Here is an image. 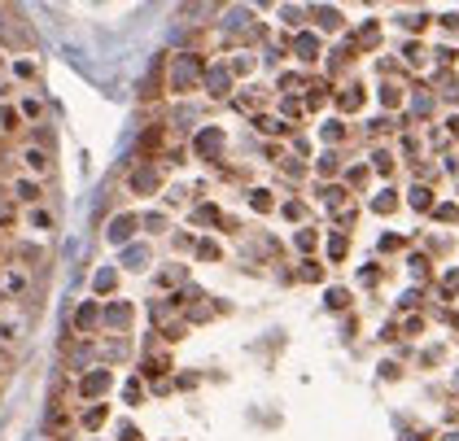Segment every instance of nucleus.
Returning a JSON list of instances; mask_svg holds the SVG:
<instances>
[{
  "mask_svg": "<svg viewBox=\"0 0 459 441\" xmlns=\"http://www.w3.org/2000/svg\"><path fill=\"white\" fill-rule=\"evenodd\" d=\"M27 166H35V171H44V166H49V158H44L40 149H31V153H27Z\"/></svg>",
  "mask_w": 459,
  "mask_h": 441,
  "instance_id": "f8f14e48",
  "label": "nucleus"
},
{
  "mask_svg": "<svg viewBox=\"0 0 459 441\" xmlns=\"http://www.w3.org/2000/svg\"><path fill=\"white\" fill-rule=\"evenodd\" d=\"M18 197H27V201H35V197H40V188H35V184H18Z\"/></svg>",
  "mask_w": 459,
  "mask_h": 441,
  "instance_id": "dca6fc26",
  "label": "nucleus"
},
{
  "mask_svg": "<svg viewBox=\"0 0 459 441\" xmlns=\"http://www.w3.org/2000/svg\"><path fill=\"white\" fill-rule=\"evenodd\" d=\"M97 324V306H84V311H79V328H92Z\"/></svg>",
  "mask_w": 459,
  "mask_h": 441,
  "instance_id": "9b49d317",
  "label": "nucleus"
},
{
  "mask_svg": "<svg viewBox=\"0 0 459 441\" xmlns=\"http://www.w3.org/2000/svg\"><path fill=\"white\" fill-rule=\"evenodd\" d=\"M132 232H136V219H132V214H123V219H114V223H110V241H114V245H123Z\"/></svg>",
  "mask_w": 459,
  "mask_h": 441,
  "instance_id": "423d86ee",
  "label": "nucleus"
},
{
  "mask_svg": "<svg viewBox=\"0 0 459 441\" xmlns=\"http://www.w3.org/2000/svg\"><path fill=\"white\" fill-rule=\"evenodd\" d=\"M132 188H136V193H149V188H158V175H153V171H136L132 175Z\"/></svg>",
  "mask_w": 459,
  "mask_h": 441,
  "instance_id": "6e6552de",
  "label": "nucleus"
},
{
  "mask_svg": "<svg viewBox=\"0 0 459 441\" xmlns=\"http://www.w3.org/2000/svg\"><path fill=\"white\" fill-rule=\"evenodd\" d=\"M202 75H206L202 57H193V53L171 57V88H175V92H193L197 83H202Z\"/></svg>",
  "mask_w": 459,
  "mask_h": 441,
  "instance_id": "f257e3e1",
  "label": "nucleus"
},
{
  "mask_svg": "<svg viewBox=\"0 0 459 441\" xmlns=\"http://www.w3.org/2000/svg\"><path fill=\"white\" fill-rule=\"evenodd\" d=\"M293 49H298L302 62H315V53H320V40H315V35H298V40H293Z\"/></svg>",
  "mask_w": 459,
  "mask_h": 441,
  "instance_id": "0eeeda50",
  "label": "nucleus"
},
{
  "mask_svg": "<svg viewBox=\"0 0 459 441\" xmlns=\"http://www.w3.org/2000/svg\"><path fill=\"white\" fill-rule=\"evenodd\" d=\"M219 149H223V136H219L215 127H206L202 136H197V153H202V158H215Z\"/></svg>",
  "mask_w": 459,
  "mask_h": 441,
  "instance_id": "7ed1b4c3",
  "label": "nucleus"
},
{
  "mask_svg": "<svg viewBox=\"0 0 459 441\" xmlns=\"http://www.w3.org/2000/svg\"><path fill=\"white\" fill-rule=\"evenodd\" d=\"M451 441H459V437H451Z\"/></svg>",
  "mask_w": 459,
  "mask_h": 441,
  "instance_id": "412c9836",
  "label": "nucleus"
},
{
  "mask_svg": "<svg viewBox=\"0 0 459 441\" xmlns=\"http://www.w3.org/2000/svg\"><path fill=\"white\" fill-rule=\"evenodd\" d=\"M110 372H105V367H97V372H88L84 380H79V393H84V398H97V393H105L110 389Z\"/></svg>",
  "mask_w": 459,
  "mask_h": 441,
  "instance_id": "f03ea898",
  "label": "nucleus"
},
{
  "mask_svg": "<svg viewBox=\"0 0 459 441\" xmlns=\"http://www.w3.org/2000/svg\"><path fill=\"white\" fill-rule=\"evenodd\" d=\"M411 206H416V210H433V201H429V188H416V193H411Z\"/></svg>",
  "mask_w": 459,
  "mask_h": 441,
  "instance_id": "9d476101",
  "label": "nucleus"
},
{
  "mask_svg": "<svg viewBox=\"0 0 459 441\" xmlns=\"http://www.w3.org/2000/svg\"><path fill=\"white\" fill-rule=\"evenodd\" d=\"M14 219V210H9V201H5V193H0V223H9Z\"/></svg>",
  "mask_w": 459,
  "mask_h": 441,
  "instance_id": "f3484780",
  "label": "nucleus"
},
{
  "mask_svg": "<svg viewBox=\"0 0 459 441\" xmlns=\"http://www.w3.org/2000/svg\"><path fill=\"white\" fill-rule=\"evenodd\" d=\"M359 44H363V49H368V44H376V27H363V31H359Z\"/></svg>",
  "mask_w": 459,
  "mask_h": 441,
  "instance_id": "2eb2a0df",
  "label": "nucleus"
},
{
  "mask_svg": "<svg viewBox=\"0 0 459 441\" xmlns=\"http://www.w3.org/2000/svg\"><path fill=\"white\" fill-rule=\"evenodd\" d=\"M105 324H114V328H127V324H132V306H127V302H114V306H105Z\"/></svg>",
  "mask_w": 459,
  "mask_h": 441,
  "instance_id": "20e7f679",
  "label": "nucleus"
},
{
  "mask_svg": "<svg viewBox=\"0 0 459 441\" xmlns=\"http://www.w3.org/2000/svg\"><path fill=\"white\" fill-rule=\"evenodd\" d=\"M105 289H114V271H101L97 276V293H105Z\"/></svg>",
  "mask_w": 459,
  "mask_h": 441,
  "instance_id": "ddd939ff",
  "label": "nucleus"
},
{
  "mask_svg": "<svg viewBox=\"0 0 459 441\" xmlns=\"http://www.w3.org/2000/svg\"><path fill=\"white\" fill-rule=\"evenodd\" d=\"M0 376H5V367H0Z\"/></svg>",
  "mask_w": 459,
  "mask_h": 441,
  "instance_id": "aec40b11",
  "label": "nucleus"
},
{
  "mask_svg": "<svg viewBox=\"0 0 459 441\" xmlns=\"http://www.w3.org/2000/svg\"><path fill=\"white\" fill-rule=\"evenodd\" d=\"M123 262H127V267H145V262H149V249H127Z\"/></svg>",
  "mask_w": 459,
  "mask_h": 441,
  "instance_id": "1a4fd4ad",
  "label": "nucleus"
},
{
  "mask_svg": "<svg viewBox=\"0 0 459 441\" xmlns=\"http://www.w3.org/2000/svg\"><path fill=\"white\" fill-rule=\"evenodd\" d=\"M202 79L210 83V97H228V70H223V66H215V70H206Z\"/></svg>",
  "mask_w": 459,
  "mask_h": 441,
  "instance_id": "39448f33",
  "label": "nucleus"
},
{
  "mask_svg": "<svg viewBox=\"0 0 459 441\" xmlns=\"http://www.w3.org/2000/svg\"><path fill=\"white\" fill-rule=\"evenodd\" d=\"M119 437H123V441H140V433H136L132 424H123V433H119Z\"/></svg>",
  "mask_w": 459,
  "mask_h": 441,
  "instance_id": "a211bd4d",
  "label": "nucleus"
},
{
  "mask_svg": "<svg viewBox=\"0 0 459 441\" xmlns=\"http://www.w3.org/2000/svg\"><path fill=\"white\" fill-rule=\"evenodd\" d=\"M5 83H9V75H5V66H0V92H5Z\"/></svg>",
  "mask_w": 459,
  "mask_h": 441,
  "instance_id": "6ab92c4d",
  "label": "nucleus"
},
{
  "mask_svg": "<svg viewBox=\"0 0 459 441\" xmlns=\"http://www.w3.org/2000/svg\"><path fill=\"white\" fill-rule=\"evenodd\" d=\"M101 420H105V407H97V411H88V415H84V424H88V428H97Z\"/></svg>",
  "mask_w": 459,
  "mask_h": 441,
  "instance_id": "4468645a",
  "label": "nucleus"
}]
</instances>
